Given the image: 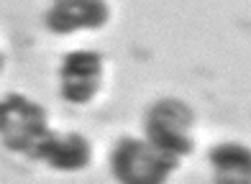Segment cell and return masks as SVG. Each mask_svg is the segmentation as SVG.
I'll return each instance as SVG.
<instances>
[{"label":"cell","instance_id":"1","mask_svg":"<svg viewBox=\"0 0 251 184\" xmlns=\"http://www.w3.org/2000/svg\"><path fill=\"white\" fill-rule=\"evenodd\" d=\"M179 166V156L156 148L151 141L123 138L113 151V174L121 184H164Z\"/></svg>","mask_w":251,"mask_h":184},{"label":"cell","instance_id":"2","mask_svg":"<svg viewBox=\"0 0 251 184\" xmlns=\"http://www.w3.org/2000/svg\"><path fill=\"white\" fill-rule=\"evenodd\" d=\"M49 136L47 113L24 95H8L0 100V138L13 151L31 154Z\"/></svg>","mask_w":251,"mask_h":184},{"label":"cell","instance_id":"3","mask_svg":"<svg viewBox=\"0 0 251 184\" xmlns=\"http://www.w3.org/2000/svg\"><path fill=\"white\" fill-rule=\"evenodd\" d=\"M192 110L179 100H159L146 115L149 141L172 156H185L192 151Z\"/></svg>","mask_w":251,"mask_h":184},{"label":"cell","instance_id":"4","mask_svg":"<svg viewBox=\"0 0 251 184\" xmlns=\"http://www.w3.org/2000/svg\"><path fill=\"white\" fill-rule=\"evenodd\" d=\"M102 82V56L98 51H75L62 64V95L64 100L82 105L95 97Z\"/></svg>","mask_w":251,"mask_h":184},{"label":"cell","instance_id":"5","mask_svg":"<svg viewBox=\"0 0 251 184\" xmlns=\"http://www.w3.org/2000/svg\"><path fill=\"white\" fill-rule=\"evenodd\" d=\"M110 18L105 0H54L47 13V26L54 33H75L82 28H100Z\"/></svg>","mask_w":251,"mask_h":184},{"label":"cell","instance_id":"6","mask_svg":"<svg viewBox=\"0 0 251 184\" xmlns=\"http://www.w3.org/2000/svg\"><path fill=\"white\" fill-rule=\"evenodd\" d=\"M36 159H44L49 166L62 171H79L90 164V143L79 133H49L39 148L33 151Z\"/></svg>","mask_w":251,"mask_h":184},{"label":"cell","instance_id":"7","mask_svg":"<svg viewBox=\"0 0 251 184\" xmlns=\"http://www.w3.org/2000/svg\"><path fill=\"white\" fill-rule=\"evenodd\" d=\"M215 184H251V148L241 143H221L213 148Z\"/></svg>","mask_w":251,"mask_h":184},{"label":"cell","instance_id":"8","mask_svg":"<svg viewBox=\"0 0 251 184\" xmlns=\"http://www.w3.org/2000/svg\"><path fill=\"white\" fill-rule=\"evenodd\" d=\"M0 67H3V54H0Z\"/></svg>","mask_w":251,"mask_h":184}]
</instances>
